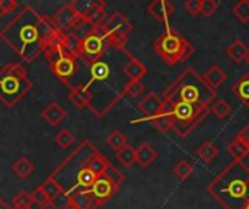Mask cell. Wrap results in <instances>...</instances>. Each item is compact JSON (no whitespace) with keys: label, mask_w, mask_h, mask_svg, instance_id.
I'll return each mask as SVG.
<instances>
[{"label":"cell","mask_w":249,"mask_h":209,"mask_svg":"<svg viewBox=\"0 0 249 209\" xmlns=\"http://www.w3.org/2000/svg\"><path fill=\"white\" fill-rule=\"evenodd\" d=\"M67 99L74 105V108L77 109H83V108H89V102H90V97L89 95L82 90V89H77V87H70L69 89V93H67Z\"/></svg>","instance_id":"cell-22"},{"label":"cell","mask_w":249,"mask_h":209,"mask_svg":"<svg viewBox=\"0 0 249 209\" xmlns=\"http://www.w3.org/2000/svg\"><path fill=\"white\" fill-rule=\"evenodd\" d=\"M144 90V86L142 81H137V80H130L127 87H125V95H130L131 97H137L143 93Z\"/></svg>","instance_id":"cell-36"},{"label":"cell","mask_w":249,"mask_h":209,"mask_svg":"<svg viewBox=\"0 0 249 209\" xmlns=\"http://www.w3.org/2000/svg\"><path fill=\"white\" fill-rule=\"evenodd\" d=\"M111 47L105 23L90 26L77 42L76 55L79 60H93Z\"/></svg>","instance_id":"cell-8"},{"label":"cell","mask_w":249,"mask_h":209,"mask_svg":"<svg viewBox=\"0 0 249 209\" xmlns=\"http://www.w3.org/2000/svg\"><path fill=\"white\" fill-rule=\"evenodd\" d=\"M125 48L109 47L105 52L93 60H79V64L85 67L82 76H74L70 87L85 90L89 97V109L99 118L105 116L124 96L128 81L121 80L118 76H124V67L118 68L117 60L125 52Z\"/></svg>","instance_id":"cell-1"},{"label":"cell","mask_w":249,"mask_h":209,"mask_svg":"<svg viewBox=\"0 0 249 209\" xmlns=\"http://www.w3.org/2000/svg\"><path fill=\"white\" fill-rule=\"evenodd\" d=\"M124 73H125V76L130 79V80H137V81H140L146 74H147V67L140 61V60H137L136 57H131L130 58V61L125 64V67H124Z\"/></svg>","instance_id":"cell-18"},{"label":"cell","mask_w":249,"mask_h":209,"mask_svg":"<svg viewBox=\"0 0 249 209\" xmlns=\"http://www.w3.org/2000/svg\"><path fill=\"white\" fill-rule=\"evenodd\" d=\"M245 61H247V64H248V65H249V55H248V57H247V60H245Z\"/></svg>","instance_id":"cell-45"},{"label":"cell","mask_w":249,"mask_h":209,"mask_svg":"<svg viewBox=\"0 0 249 209\" xmlns=\"http://www.w3.org/2000/svg\"><path fill=\"white\" fill-rule=\"evenodd\" d=\"M174 173L177 175V177L179 180H187L191 175H193V166L187 161V160H181L178 161V164L174 167Z\"/></svg>","instance_id":"cell-32"},{"label":"cell","mask_w":249,"mask_h":209,"mask_svg":"<svg viewBox=\"0 0 249 209\" xmlns=\"http://www.w3.org/2000/svg\"><path fill=\"white\" fill-rule=\"evenodd\" d=\"M60 29L53 17L26 4L0 31V38L23 60L32 63L55 41Z\"/></svg>","instance_id":"cell-2"},{"label":"cell","mask_w":249,"mask_h":209,"mask_svg":"<svg viewBox=\"0 0 249 209\" xmlns=\"http://www.w3.org/2000/svg\"><path fill=\"white\" fill-rule=\"evenodd\" d=\"M67 116V112L57 103V102H50L44 109H42V118L47 124H50L51 127H57L60 125Z\"/></svg>","instance_id":"cell-15"},{"label":"cell","mask_w":249,"mask_h":209,"mask_svg":"<svg viewBox=\"0 0 249 209\" xmlns=\"http://www.w3.org/2000/svg\"><path fill=\"white\" fill-rule=\"evenodd\" d=\"M34 163L28 157H20L12 164V172L19 177V179H28L32 172H34Z\"/></svg>","instance_id":"cell-20"},{"label":"cell","mask_w":249,"mask_h":209,"mask_svg":"<svg viewBox=\"0 0 249 209\" xmlns=\"http://www.w3.org/2000/svg\"><path fill=\"white\" fill-rule=\"evenodd\" d=\"M219 9V1L216 0H201V7H200V15L203 16H212L217 12Z\"/></svg>","instance_id":"cell-34"},{"label":"cell","mask_w":249,"mask_h":209,"mask_svg":"<svg viewBox=\"0 0 249 209\" xmlns=\"http://www.w3.org/2000/svg\"><path fill=\"white\" fill-rule=\"evenodd\" d=\"M32 89V81L23 67L9 63L0 68V102L6 108H13Z\"/></svg>","instance_id":"cell-6"},{"label":"cell","mask_w":249,"mask_h":209,"mask_svg":"<svg viewBox=\"0 0 249 209\" xmlns=\"http://www.w3.org/2000/svg\"><path fill=\"white\" fill-rule=\"evenodd\" d=\"M107 143H108V145L111 147V148H114L115 151H118V150H121L123 147H125L127 144H128V141H127V137L123 134V132H120V131H112L109 135H108V138H107Z\"/></svg>","instance_id":"cell-29"},{"label":"cell","mask_w":249,"mask_h":209,"mask_svg":"<svg viewBox=\"0 0 249 209\" xmlns=\"http://www.w3.org/2000/svg\"><path fill=\"white\" fill-rule=\"evenodd\" d=\"M244 209H249V202L247 204V205H245V208H244Z\"/></svg>","instance_id":"cell-46"},{"label":"cell","mask_w":249,"mask_h":209,"mask_svg":"<svg viewBox=\"0 0 249 209\" xmlns=\"http://www.w3.org/2000/svg\"><path fill=\"white\" fill-rule=\"evenodd\" d=\"M210 111H212L219 119H225V118H228V116L231 115L232 108H231V105H229L226 100L220 99V100H214V102H213V105L210 106Z\"/></svg>","instance_id":"cell-28"},{"label":"cell","mask_w":249,"mask_h":209,"mask_svg":"<svg viewBox=\"0 0 249 209\" xmlns=\"http://www.w3.org/2000/svg\"><path fill=\"white\" fill-rule=\"evenodd\" d=\"M156 157H158V153L147 143H143L140 144V147L136 148V163H139L142 167H149L156 160Z\"/></svg>","instance_id":"cell-17"},{"label":"cell","mask_w":249,"mask_h":209,"mask_svg":"<svg viewBox=\"0 0 249 209\" xmlns=\"http://www.w3.org/2000/svg\"><path fill=\"white\" fill-rule=\"evenodd\" d=\"M32 196L25 192V191H20L15 198H13V205H18V207H26V208H32Z\"/></svg>","instance_id":"cell-35"},{"label":"cell","mask_w":249,"mask_h":209,"mask_svg":"<svg viewBox=\"0 0 249 209\" xmlns=\"http://www.w3.org/2000/svg\"><path fill=\"white\" fill-rule=\"evenodd\" d=\"M236 138H238L239 141H242L244 144H247L249 147V125L242 128V131L239 132V135H238Z\"/></svg>","instance_id":"cell-40"},{"label":"cell","mask_w":249,"mask_h":209,"mask_svg":"<svg viewBox=\"0 0 249 209\" xmlns=\"http://www.w3.org/2000/svg\"><path fill=\"white\" fill-rule=\"evenodd\" d=\"M55 143L58 147L61 148H69L73 143H74V135L69 131V129H61L57 135H55Z\"/></svg>","instance_id":"cell-33"},{"label":"cell","mask_w":249,"mask_h":209,"mask_svg":"<svg viewBox=\"0 0 249 209\" xmlns=\"http://www.w3.org/2000/svg\"><path fill=\"white\" fill-rule=\"evenodd\" d=\"M160 108H162V99L156 95V93H153V92H150L146 97H143L140 102H139V105H137V109L144 115V118H142V119H139V121H133V124H136V122H143V121H150L152 118H155L159 112H160Z\"/></svg>","instance_id":"cell-11"},{"label":"cell","mask_w":249,"mask_h":209,"mask_svg":"<svg viewBox=\"0 0 249 209\" xmlns=\"http://www.w3.org/2000/svg\"><path fill=\"white\" fill-rule=\"evenodd\" d=\"M197 156H198L204 163H212V161L219 156V148H217L213 143L207 141V143H204V144L197 150Z\"/></svg>","instance_id":"cell-26"},{"label":"cell","mask_w":249,"mask_h":209,"mask_svg":"<svg viewBox=\"0 0 249 209\" xmlns=\"http://www.w3.org/2000/svg\"><path fill=\"white\" fill-rule=\"evenodd\" d=\"M153 47L160 58L169 65L185 61L194 52V47L182 35L174 32L172 29L160 33L153 42Z\"/></svg>","instance_id":"cell-7"},{"label":"cell","mask_w":249,"mask_h":209,"mask_svg":"<svg viewBox=\"0 0 249 209\" xmlns=\"http://www.w3.org/2000/svg\"><path fill=\"white\" fill-rule=\"evenodd\" d=\"M12 209H32V208H26V207H18V205H13Z\"/></svg>","instance_id":"cell-44"},{"label":"cell","mask_w":249,"mask_h":209,"mask_svg":"<svg viewBox=\"0 0 249 209\" xmlns=\"http://www.w3.org/2000/svg\"><path fill=\"white\" fill-rule=\"evenodd\" d=\"M41 188H42V191L45 192V195H47V198H48L50 202H54L55 199L63 198V191H61V188L58 186V183H57L51 176H48V177L45 179V182L41 185Z\"/></svg>","instance_id":"cell-24"},{"label":"cell","mask_w":249,"mask_h":209,"mask_svg":"<svg viewBox=\"0 0 249 209\" xmlns=\"http://www.w3.org/2000/svg\"><path fill=\"white\" fill-rule=\"evenodd\" d=\"M0 209H12V208H10V207H9V205H7V204H6L4 201H3V199L0 198Z\"/></svg>","instance_id":"cell-43"},{"label":"cell","mask_w":249,"mask_h":209,"mask_svg":"<svg viewBox=\"0 0 249 209\" xmlns=\"http://www.w3.org/2000/svg\"><path fill=\"white\" fill-rule=\"evenodd\" d=\"M147 10L155 19L160 22H166V19L175 12V6L168 0H155L149 4Z\"/></svg>","instance_id":"cell-16"},{"label":"cell","mask_w":249,"mask_h":209,"mask_svg":"<svg viewBox=\"0 0 249 209\" xmlns=\"http://www.w3.org/2000/svg\"><path fill=\"white\" fill-rule=\"evenodd\" d=\"M233 15L242 23L249 22V0H241L233 6Z\"/></svg>","instance_id":"cell-31"},{"label":"cell","mask_w":249,"mask_h":209,"mask_svg":"<svg viewBox=\"0 0 249 209\" xmlns=\"http://www.w3.org/2000/svg\"><path fill=\"white\" fill-rule=\"evenodd\" d=\"M105 26L108 29V32H114V33H120L123 36H127L131 29H133V25L131 22L120 12H115L112 13L107 20H105Z\"/></svg>","instance_id":"cell-14"},{"label":"cell","mask_w":249,"mask_h":209,"mask_svg":"<svg viewBox=\"0 0 249 209\" xmlns=\"http://www.w3.org/2000/svg\"><path fill=\"white\" fill-rule=\"evenodd\" d=\"M248 202H249V191H248Z\"/></svg>","instance_id":"cell-47"},{"label":"cell","mask_w":249,"mask_h":209,"mask_svg":"<svg viewBox=\"0 0 249 209\" xmlns=\"http://www.w3.org/2000/svg\"><path fill=\"white\" fill-rule=\"evenodd\" d=\"M117 191H118V188H115V186L102 175V176H101V177H99L88 191L80 192V193H85V195L90 196L92 201H93V204L96 205V208H99L101 205L107 204V202L115 195Z\"/></svg>","instance_id":"cell-9"},{"label":"cell","mask_w":249,"mask_h":209,"mask_svg":"<svg viewBox=\"0 0 249 209\" xmlns=\"http://www.w3.org/2000/svg\"><path fill=\"white\" fill-rule=\"evenodd\" d=\"M61 209H82V208H80L76 202H73L71 199H67V201H66V204L61 207Z\"/></svg>","instance_id":"cell-41"},{"label":"cell","mask_w":249,"mask_h":209,"mask_svg":"<svg viewBox=\"0 0 249 209\" xmlns=\"http://www.w3.org/2000/svg\"><path fill=\"white\" fill-rule=\"evenodd\" d=\"M31 196H32L34 204H36L39 208H41V207H44L47 202H50V201H48V198H47V195H45V192L42 191V188H41V186H38V188L31 193Z\"/></svg>","instance_id":"cell-37"},{"label":"cell","mask_w":249,"mask_h":209,"mask_svg":"<svg viewBox=\"0 0 249 209\" xmlns=\"http://www.w3.org/2000/svg\"><path fill=\"white\" fill-rule=\"evenodd\" d=\"M185 7H187V10H188L193 16H197V15H200L201 0H188V1L185 3Z\"/></svg>","instance_id":"cell-39"},{"label":"cell","mask_w":249,"mask_h":209,"mask_svg":"<svg viewBox=\"0 0 249 209\" xmlns=\"http://www.w3.org/2000/svg\"><path fill=\"white\" fill-rule=\"evenodd\" d=\"M216 96V90L212 89L193 67H188L163 92L162 100H169L172 105L184 102L200 109H210Z\"/></svg>","instance_id":"cell-5"},{"label":"cell","mask_w":249,"mask_h":209,"mask_svg":"<svg viewBox=\"0 0 249 209\" xmlns=\"http://www.w3.org/2000/svg\"><path fill=\"white\" fill-rule=\"evenodd\" d=\"M226 54L235 61V63H242L247 60V57L249 55V48L248 45L241 41V39H235L231 45H228L226 48Z\"/></svg>","instance_id":"cell-19"},{"label":"cell","mask_w":249,"mask_h":209,"mask_svg":"<svg viewBox=\"0 0 249 209\" xmlns=\"http://www.w3.org/2000/svg\"><path fill=\"white\" fill-rule=\"evenodd\" d=\"M115 157L124 167H131L136 163V148L127 144L125 147H123L115 153Z\"/></svg>","instance_id":"cell-25"},{"label":"cell","mask_w":249,"mask_h":209,"mask_svg":"<svg viewBox=\"0 0 249 209\" xmlns=\"http://www.w3.org/2000/svg\"><path fill=\"white\" fill-rule=\"evenodd\" d=\"M105 1L101 0H92L90 6L88 7V10L82 15V19L90 25V26H96V25H102L105 23L107 17V10H105Z\"/></svg>","instance_id":"cell-13"},{"label":"cell","mask_w":249,"mask_h":209,"mask_svg":"<svg viewBox=\"0 0 249 209\" xmlns=\"http://www.w3.org/2000/svg\"><path fill=\"white\" fill-rule=\"evenodd\" d=\"M207 189L225 209H244L248 204L249 167L242 161L231 163L210 182Z\"/></svg>","instance_id":"cell-4"},{"label":"cell","mask_w":249,"mask_h":209,"mask_svg":"<svg viewBox=\"0 0 249 209\" xmlns=\"http://www.w3.org/2000/svg\"><path fill=\"white\" fill-rule=\"evenodd\" d=\"M228 151L231 153V156L235 159V161H242V159L249 153V147L247 144H244L242 141H239L238 138L233 140L229 147H228Z\"/></svg>","instance_id":"cell-27"},{"label":"cell","mask_w":249,"mask_h":209,"mask_svg":"<svg viewBox=\"0 0 249 209\" xmlns=\"http://www.w3.org/2000/svg\"><path fill=\"white\" fill-rule=\"evenodd\" d=\"M77 16H79V13L76 12L73 3H66L57 10V13L53 16V20L58 29H61L64 32H70L71 25L77 19Z\"/></svg>","instance_id":"cell-12"},{"label":"cell","mask_w":249,"mask_h":209,"mask_svg":"<svg viewBox=\"0 0 249 209\" xmlns=\"http://www.w3.org/2000/svg\"><path fill=\"white\" fill-rule=\"evenodd\" d=\"M204 81L212 87V89H217L219 86L223 84V81L226 80V73L219 67V65H213L209 68V71L206 73V76L203 77Z\"/></svg>","instance_id":"cell-21"},{"label":"cell","mask_w":249,"mask_h":209,"mask_svg":"<svg viewBox=\"0 0 249 209\" xmlns=\"http://www.w3.org/2000/svg\"><path fill=\"white\" fill-rule=\"evenodd\" d=\"M108 164L105 156L89 140H85L50 176L58 183L63 198L67 201L70 196L88 191L104 175Z\"/></svg>","instance_id":"cell-3"},{"label":"cell","mask_w":249,"mask_h":209,"mask_svg":"<svg viewBox=\"0 0 249 209\" xmlns=\"http://www.w3.org/2000/svg\"><path fill=\"white\" fill-rule=\"evenodd\" d=\"M16 9H18L16 0H0V17L15 12Z\"/></svg>","instance_id":"cell-38"},{"label":"cell","mask_w":249,"mask_h":209,"mask_svg":"<svg viewBox=\"0 0 249 209\" xmlns=\"http://www.w3.org/2000/svg\"><path fill=\"white\" fill-rule=\"evenodd\" d=\"M233 93L238 100L249 106V74H245L233 84Z\"/></svg>","instance_id":"cell-23"},{"label":"cell","mask_w":249,"mask_h":209,"mask_svg":"<svg viewBox=\"0 0 249 209\" xmlns=\"http://www.w3.org/2000/svg\"><path fill=\"white\" fill-rule=\"evenodd\" d=\"M104 176H105L115 188H120V185L124 182V175H123L117 167H114L111 163L107 166V169H105V172H104Z\"/></svg>","instance_id":"cell-30"},{"label":"cell","mask_w":249,"mask_h":209,"mask_svg":"<svg viewBox=\"0 0 249 209\" xmlns=\"http://www.w3.org/2000/svg\"><path fill=\"white\" fill-rule=\"evenodd\" d=\"M174 112V105L169 100H162V108L160 112L150 119V122L155 125V128L160 132H168L169 129H174L175 127V118L172 115Z\"/></svg>","instance_id":"cell-10"},{"label":"cell","mask_w":249,"mask_h":209,"mask_svg":"<svg viewBox=\"0 0 249 209\" xmlns=\"http://www.w3.org/2000/svg\"><path fill=\"white\" fill-rule=\"evenodd\" d=\"M39 209H61V208H60V207H57L54 202H47L44 207H41Z\"/></svg>","instance_id":"cell-42"}]
</instances>
